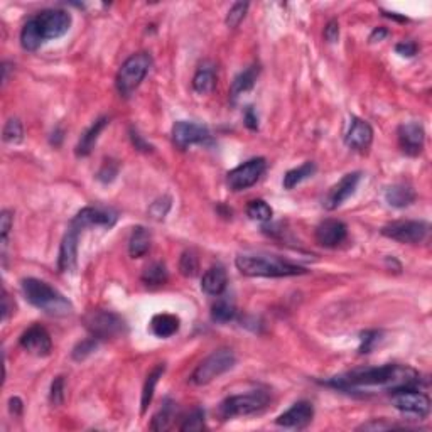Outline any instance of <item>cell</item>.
Segmentation results:
<instances>
[{"mask_svg":"<svg viewBox=\"0 0 432 432\" xmlns=\"http://www.w3.org/2000/svg\"><path fill=\"white\" fill-rule=\"evenodd\" d=\"M249 7H250L249 2H236V3H234V5H231V9L228 10L227 21H225V22H227L228 27H231V29L238 27L240 22L245 19L247 10H249Z\"/></svg>","mask_w":432,"mask_h":432,"instance_id":"cell-37","label":"cell"},{"mask_svg":"<svg viewBox=\"0 0 432 432\" xmlns=\"http://www.w3.org/2000/svg\"><path fill=\"white\" fill-rule=\"evenodd\" d=\"M179 317L174 315H156L150 321V331L157 336V338H171L179 331Z\"/></svg>","mask_w":432,"mask_h":432,"instance_id":"cell-25","label":"cell"},{"mask_svg":"<svg viewBox=\"0 0 432 432\" xmlns=\"http://www.w3.org/2000/svg\"><path fill=\"white\" fill-rule=\"evenodd\" d=\"M345 142L353 150H367L374 142V128L368 122L353 117L345 135Z\"/></svg>","mask_w":432,"mask_h":432,"instance_id":"cell-20","label":"cell"},{"mask_svg":"<svg viewBox=\"0 0 432 432\" xmlns=\"http://www.w3.org/2000/svg\"><path fill=\"white\" fill-rule=\"evenodd\" d=\"M168 269L162 262H152L150 265H147L146 271L142 272V282L146 286H162V284L168 282Z\"/></svg>","mask_w":432,"mask_h":432,"instance_id":"cell-30","label":"cell"},{"mask_svg":"<svg viewBox=\"0 0 432 432\" xmlns=\"http://www.w3.org/2000/svg\"><path fill=\"white\" fill-rule=\"evenodd\" d=\"M198 269H199V262L196 253L193 250H186L183 252L179 260V271L181 274L184 277H194L198 274Z\"/></svg>","mask_w":432,"mask_h":432,"instance_id":"cell-36","label":"cell"},{"mask_svg":"<svg viewBox=\"0 0 432 432\" xmlns=\"http://www.w3.org/2000/svg\"><path fill=\"white\" fill-rule=\"evenodd\" d=\"M106 125H109V117H100L98 120H95L93 124H91V127L88 128V130L83 132L78 146H76V156L87 157L88 154L93 150V147H95V144H97L100 134H102L103 128H105Z\"/></svg>","mask_w":432,"mask_h":432,"instance_id":"cell-23","label":"cell"},{"mask_svg":"<svg viewBox=\"0 0 432 432\" xmlns=\"http://www.w3.org/2000/svg\"><path fill=\"white\" fill-rule=\"evenodd\" d=\"M247 215H249L250 220L265 223V221L272 220L274 209H272L271 205H269L267 201H264V199H253V201H250L249 206H247Z\"/></svg>","mask_w":432,"mask_h":432,"instance_id":"cell-33","label":"cell"},{"mask_svg":"<svg viewBox=\"0 0 432 432\" xmlns=\"http://www.w3.org/2000/svg\"><path fill=\"white\" fill-rule=\"evenodd\" d=\"M236 356L234 350L230 348H220L216 352H213L209 356H206L201 363L194 368V372L191 374L190 380L194 385L203 387L212 383L213 380L221 376L227 372H230L235 367Z\"/></svg>","mask_w":432,"mask_h":432,"instance_id":"cell-7","label":"cell"},{"mask_svg":"<svg viewBox=\"0 0 432 432\" xmlns=\"http://www.w3.org/2000/svg\"><path fill=\"white\" fill-rule=\"evenodd\" d=\"M84 328L90 331L93 338L109 339L117 338V336L125 334L127 331V324L120 316L112 311H105V309H93V311L87 312L83 317Z\"/></svg>","mask_w":432,"mask_h":432,"instance_id":"cell-8","label":"cell"},{"mask_svg":"<svg viewBox=\"0 0 432 432\" xmlns=\"http://www.w3.org/2000/svg\"><path fill=\"white\" fill-rule=\"evenodd\" d=\"M169 209H171V198L164 196V198L156 199V201L150 205L149 213H150V216L154 218V220L161 221V220H164L166 215H168Z\"/></svg>","mask_w":432,"mask_h":432,"instance_id":"cell-40","label":"cell"},{"mask_svg":"<svg viewBox=\"0 0 432 432\" xmlns=\"http://www.w3.org/2000/svg\"><path fill=\"white\" fill-rule=\"evenodd\" d=\"M9 68H10V65H9V62H3V65H2V71H3L2 81H3V83H5V81H7V78H9Z\"/></svg>","mask_w":432,"mask_h":432,"instance_id":"cell-51","label":"cell"},{"mask_svg":"<svg viewBox=\"0 0 432 432\" xmlns=\"http://www.w3.org/2000/svg\"><path fill=\"white\" fill-rule=\"evenodd\" d=\"M417 44L412 43V41H402V43H398L397 46H395V53L400 54V56L404 58H412L417 54Z\"/></svg>","mask_w":432,"mask_h":432,"instance_id":"cell-43","label":"cell"},{"mask_svg":"<svg viewBox=\"0 0 432 432\" xmlns=\"http://www.w3.org/2000/svg\"><path fill=\"white\" fill-rule=\"evenodd\" d=\"M3 142L7 144H19L22 139H24V128H22V124L19 118H9L3 127Z\"/></svg>","mask_w":432,"mask_h":432,"instance_id":"cell-34","label":"cell"},{"mask_svg":"<svg viewBox=\"0 0 432 432\" xmlns=\"http://www.w3.org/2000/svg\"><path fill=\"white\" fill-rule=\"evenodd\" d=\"M172 142L177 149L186 150L194 144H203L209 139V130L206 125L196 122L181 120L172 125Z\"/></svg>","mask_w":432,"mask_h":432,"instance_id":"cell-13","label":"cell"},{"mask_svg":"<svg viewBox=\"0 0 432 432\" xmlns=\"http://www.w3.org/2000/svg\"><path fill=\"white\" fill-rule=\"evenodd\" d=\"M2 295H3L2 297V321L5 323V321L9 319L10 312L14 311V306H10V297H9V294L5 293V291H3Z\"/></svg>","mask_w":432,"mask_h":432,"instance_id":"cell-48","label":"cell"},{"mask_svg":"<svg viewBox=\"0 0 432 432\" xmlns=\"http://www.w3.org/2000/svg\"><path fill=\"white\" fill-rule=\"evenodd\" d=\"M235 265L247 277H294L308 272L301 265L291 264L280 257L255 255V253L238 255L235 258Z\"/></svg>","mask_w":432,"mask_h":432,"instance_id":"cell-4","label":"cell"},{"mask_svg":"<svg viewBox=\"0 0 432 432\" xmlns=\"http://www.w3.org/2000/svg\"><path fill=\"white\" fill-rule=\"evenodd\" d=\"M420 382L419 372L407 365H383L374 368H356L338 376H333L328 385L339 390H358V389H383L394 390L405 389V387H417Z\"/></svg>","mask_w":432,"mask_h":432,"instance_id":"cell-1","label":"cell"},{"mask_svg":"<svg viewBox=\"0 0 432 432\" xmlns=\"http://www.w3.org/2000/svg\"><path fill=\"white\" fill-rule=\"evenodd\" d=\"M14 215L10 209H3L0 215V245H2V258L5 260V250L9 245V234L12 230Z\"/></svg>","mask_w":432,"mask_h":432,"instance_id":"cell-35","label":"cell"},{"mask_svg":"<svg viewBox=\"0 0 432 432\" xmlns=\"http://www.w3.org/2000/svg\"><path fill=\"white\" fill-rule=\"evenodd\" d=\"M245 125L250 128V130H257L258 128V117H257V113L253 112V106H249V109H247Z\"/></svg>","mask_w":432,"mask_h":432,"instance_id":"cell-47","label":"cell"},{"mask_svg":"<svg viewBox=\"0 0 432 432\" xmlns=\"http://www.w3.org/2000/svg\"><path fill=\"white\" fill-rule=\"evenodd\" d=\"M392 404L397 411L416 416L419 419L429 416L431 412V398L426 394L420 392L417 387H405V389L394 390Z\"/></svg>","mask_w":432,"mask_h":432,"instance_id":"cell-9","label":"cell"},{"mask_svg":"<svg viewBox=\"0 0 432 432\" xmlns=\"http://www.w3.org/2000/svg\"><path fill=\"white\" fill-rule=\"evenodd\" d=\"M9 411L10 413H14V416H19V413L22 412V400L19 397H12L9 400Z\"/></svg>","mask_w":432,"mask_h":432,"instance_id":"cell-50","label":"cell"},{"mask_svg":"<svg viewBox=\"0 0 432 432\" xmlns=\"http://www.w3.org/2000/svg\"><path fill=\"white\" fill-rule=\"evenodd\" d=\"M150 242H152L150 231L144 227H135L132 230L130 238H128V253H130V257L140 258L146 255L150 249Z\"/></svg>","mask_w":432,"mask_h":432,"instance_id":"cell-26","label":"cell"},{"mask_svg":"<svg viewBox=\"0 0 432 432\" xmlns=\"http://www.w3.org/2000/svg\"><path fill=\"white\" fill-rule=\"evenodd\" d=\"M398 144H400L402 150L407 156H419L424 149V142H426V130H424L420 122H405L398 127Z\"/></svg>","mask_w":432,"mask_h":432,"instance_id":"cell-15","label":"cell"},{"mask_svg":"<svg viewBox=\"0 0 432 432\" xmlns=\"http://www.w3.org/2000/svg\"><path fill=\"white\" fill-rule=\"evenodd\" d=\"M164 370H166V367L161 363V365H157V367L154 368L149 375H147L146 383H144V389H142V400H140V405H142V407H140V412L142 413H146L147 409H149L150 402H152V398H154V392H156L159 378L164 375Z\"/></svg>","mask_w":432,"mask_h":432,"instance_id":"cell-29","label":"cell"},{"mask_svg":"<svg viewBox=\"0 0 432 432\" xmlns=\"http://www.w3.org/2000/svg\"><path fill=\"white\" fill-rule=\"evenodd\" d=\"M97 348H98L97 338L91 336L90 339H83V341L78 343V345L75 346V350H73V360L83 361L84 358H88L90 354H93L95 352H97Z\"/></svg>","mask_w":432,"mask_h":432,"instance_id":"cell-39","label":"cell"},{"mask_svg":"<svg viewBox=\"0 0 432 432\" xmlns=\"http://www.w3.org/2000/svg\"><path fill=\"white\" fill-rule=\"evenodd\" d=\"M21 289L27 302H31L34 308L41 309L46 315L62 317L73 312V304L68 301V297H65L58 289L44 280L34 279V277L22 279Z\"/></svg>","mask_w":432,"mask_h":432,"instance_id":"cell-3","label":"cell"},{"mask_svg":"<svg viewBox=\"0 0 432 432\" xmlns=\"http://www.w3.org/2000/svg\"><path fill=\"white\" fill-rule=\"evenodd\" d=\"M174 402L172 400H166L164 405L161 407L156 416L152 417V422H150V429L152 431H166L171 427L172 419H174V413H176V407H174Z\"/></svg>","mask_w":432,"mask_h":432,"instance_id":"cell-31","label":"cell"},{"mask_svg":"<svg viewBox=\"0 0 432 432\" xmlns=\"http://www.w3.org/2000/svg\"><path fill=\"white\" fill-rule=\"evenodd\" d=\"M383 198L394 208H405V206H411L416 201L417 194L409 184H392L385 190Z\"/></svg>","mask_w":432,"mask_h":432,"instance_id":"cell-24","label":"cell"},{"mask_svg":"<svg viewBox=\"0 0 432 432\" xmlns=\"http://www.w3.org/2000/svg\"><path fill=\"white\" fill-rule=\"evenodd\" d=\"M271 404V395L265 390H252L249 394H240L227 397L218 407V417L221 420L234 419V417H245L260 413Z\"/></svg>","mask_w":432,"mask_h":432,"instance_id":"cell-5","label":"cell"},{"mask_svg":"<svg viewBox=\"0 0 432 432\" xmlns=\"http://www.w3.org/2000/svg\"><path fill=\"white\" fill-rule=\"evenodd\" d=\"M78 238L80 231L73 227L68 228L66 235L62 236L61 247H59L58 267L61 272H73L78 262Z\"/></svg>","mask_w":432,"mask_h":432,"instance_id":"cell-19","label":"cell"},{"mask_svg":"<svg viewBox=\"0 0 432 432\" xmlns=\"http://www.w3.org/2000/svg\"><path fill=\"white\" fill-rule=\"evenodd\" d=\"M152 66V58L149 53H135L132 54L124 65L120 66L117 73V90L122 97L128 98L140 87L144 78L149 73Z\"/></svg>","mask_w":432,"mask_h":432,"instance_id":"cell-6","label":"cell"},{"mask_svg":"<svg viewBox=\"0 0 432 432\" xmlns=\"http://www.w3.org/2000/svg\"><path fill=\"white\" fill-rule=\"evenodd\" d=\"M19 343L25 352L34 354V356H47L53 350L51 336L46 331V328H43L41 324H34L29 330H25L21 336Z\"/></svg>","mask_w":432,"mask_h":432,"instance_id":"cell-17","label":"cell"},{"mask_svg":"<svg viewBox=\"0 0 432 432\" xmlns=\"http://www.w3.org/2000/svg\"><path fill=\"white\" fill-rule=\"evenodd\" d=\"M324 39H326L330 44L338 43V39H339V24H338V21H336V19L328 22V25H326V27H324Z\"/></svg>","mask_w":432,"mask_h":432,"instance_id":"cell-44","label":"cell"},{"mask_svg":"<svg viewBox=\"0 0 432 432\" xmlns=\"http://www.w3.org/2000/svg\"><path fill=\"white\" fill-rule=\"evenodd\" d=\"M216 87V66L212 61L199 65L193 76V90L198 95H209Z\"/></svg>","mask_w":432,"mask_h":432,"instance_id":"cell-22","label":"cell"},{"mask_svg":"<svg viewBox=\"0 0 432 432\" xmlns=\"http://www.w3.org/2000/svg\"><path fill=\"white\" fill-rule=\"evenodd\" d=\"M360 181H361V172H350V174L343 176L341 179H339L338 183H336L334 186L328 191L326 198L323 199L324 208L330 209V212L339 208L346 199L353 196L358 184H360Z\"/></svg>","mask_w":432,"mask_h":432,"instance_id":"cell-14","label":"cell"},{"mask_svg":"<svg viewBox=\"0 0 432 432\" xmlns=\"http://www.w3.org/2000/svg\"><path fill=\"white\" fill-rule=\"evenodd\" d=\"M429 230L431 227L426 221H394V223L385 225L382 228V235L390 240H395V242L416 245V243L424 242L427 238Z\"/></svg>","mask_w":432,"mask_h":432,"instance_id":"cell-10","label":"cell"},{"mask_svg":"<svg viewBox=\"0 0 432 432\" xmlns=\"http://www.w3.org/2000/svg\"><path fill=\"white\" fill-rule=\"evenodd\" d=\"M265 162L264 157H255L250 159V161L243 162L238 168L231 169L227 174V184L231 191H243L252 187L253 184L260 179V176L265 171Z\"/></svg>","mask_w":432,"mask_h":432,"instance_id":"cell-11","label":"cell"},{"mask_svg":"<svg viewBox=\"0 0 432 432\" xmlns=\"http://www.w3.org/2000/svg\"><path fill=\"white\" fill-rule=\"evenodd\" d=\"M228 284V277L225 269L221 265L208 269L201 277V291L205 294L213 295V297H220L225 293Z\"/></svg>","mask_w":432,"mask_h":432,"instance_id":"cell-21","label":"cell"},{"mask_svg":"<svg viewBox=\"0 0 432 432\" xmlns=\"http://www.w3.org/2000/svg\"><path fill=\"white\" fill-rule=\"evenodd\" d=\"M181 431H203L205 429V411L203 409H194L190 416L184 419V422L181 424Z\"/></svg>","mask_w":432,"mask_h":432,"instance_id":"cell-38","label":"cell"},{"mask_svg":"<svg viewBox=\"0 0 432 432\" xmlns=\"http://www.w3.org/2000/svg\"><path fill=\"white\" fill-rule=\"evenodd\" d=\"M387 36H389V31H387L385 27L375 29V31L370 34V43H380V41L385 39Z\"/></svg>","mask_w":432,"mask_h":432,"instance_id":"cell-49","label":"cell"},{"mask_svg":"<svg viewBox=\"0 0 432 432\" xmlns=\"http://www.w3.org/2000/svg\"><path fill=\"white\" fill-rule=\"evenodd\" d=\"M117 213L110 208H93V206H87V208L80 209L76 216L73 218L69 227L75 230H87V228L103 227L112 228L117 223Z\"/></svg>","mask_w":432,"mask_h":432,"instance_id":"cell-12","label":"cell"},{"mask_svg":"<svg viewBox=\"0 0 432 432\" xmlns=\"http://www.w3.org/2000/svg\"><path fill=\"white\" fill-rule=\"evenodd\" d=\"M130 139H132V144L135 146V149L142 150V152H152L154 147L150 146L149 142H146L137 130H130Z\"/></svg>","mask_w":432,"mask_h":432,"instance_id":"cell-46","label":"cell"},{"mask_svg":"<svg viewBox=\"0 0 432 432\" xmlns=\"http://www.w3.org/2000/svg\"><path fill=\"white\" fill-rule=\"evenodd\" d=\"M346 235H348L346 225L339 220H333V218L321 221L316 228V242L326 249L338 247L339 243L345 242Z\"/></svg>","mask_w":432,"mask_h":432,"instance_id":"cell-18","label":"cell"},{"mask_svg":"<svg viewBox=\"0 0 432 432\" xmlns=\"http://www.w3.org/2000/svg\"><path fill=\"white\" fill-rule=\"evenodd\" d=\"M236 316V308L234 301L230 299H218L212 308V319L216 323H228V321L235 319Z\"/></svg>","mask_w":432,"mask_h":432,"instance_id":"cell-32","label":"cell"},{"mask_svg":"<svg viewBox=\"0 0 432 432\" xmlns=\"http://www.w3.org/2000/svg\"><path fill=\"white\" fill-rule=\"evenodd\" d=\"M380 336H382V333H378V331H367V333L361 334L360 353H370L372 350H374L375 346L378 345Z\"/></svg>","mask_w":432,"mask_h":432,"instance_id":"cell-42","label":"cell"},{"mask_svg":"<svg viewBox=\"0 0 432 432\" xmlns=\"http://www.w3.org/2000/svg\"><path fill=\"white\" fill-rule=\"evenodd\" d=\"M49 398L53 405H62V402H65V378L62 376H56L51 383Z\"/></svg>","mask_w":432,"mask_h":432,"instance_id":"cell-41","label":"cell"},{"mask_svg":"<svg viewBox=\"0 0 432 432\" xmlns=\"http://www.w3.org/2000/svg\"><path fill=\"white\" fill-rule=\"evenodd\" d=\"M316 169H317L316 164L312 161H308L302 166H299V168L291 169V171H287L286 176H284V183H282L284 187H286V190H294V187L299 186L302 181L315 176Z\"/></svg>","mask_w":432,"mask_h":432,"instance_id":"cell-28","label":"cell"},{"mask_svg":"<svg viewBox=\"0 0 432 432\" xmlns=\"http://www.w3.org/2000/svg\"><path fill=\"white\" fill-rule=\"evenodd\" d=\"M312 417H315V407L311 402L301 400L295 402L289 411L280 413L275 419V424L286 429H304L312 422Z\"/></svg>","mask_w":432,"mask_h":432,"instance_id":"cell-16","label":"cell"},{"mask_svg":"<svg viewBox=\"0 0 432 432\" xmlns=\"http://www.w3.org/2000/svg\"><path fill=\"white\" fill-rule=\"evenodd\" d=\"M394 427H397V426L390 422H382V419H378V420H370V422L363 424V426H360L358 429L360 431H385V429H394Z\"/></svg>","mask_w":432,"mask_h":432,"instance_id":"cell-45","label":"cell"},{"mask_svg":"<svg viewBox=\"0 0 432 432\" xmlns=\"http://www.w3.org/2000/svg\"><path fill=\"white\" fill-rule=\"evenodd\" d=\"M257 76H258V66H249L247 69H243L240 75H236V78L234 80V83H231V98L236 100L240 97V95L247 93V91H250L253 88V84H255L257 81Z\"/></svg>","mask_w":432,"mask_h":432,"instance_id":"cell-27","label":"cell"},{"mask_svg":"<svg viewBox=\"0 0 432 432\" xmlns=\"http://www.w3.org/2000/svg\"><path fill=\"white\" fill-rule=\"evenodd\" d=\"M71 27V14L61 9H47L31 17L21 31V46L38 51L46 41L62 38Z\"/></svg>","mask_w":432,"mask_h":432,"instance_id":"cell-2","label":"cell"}]
</instances>
